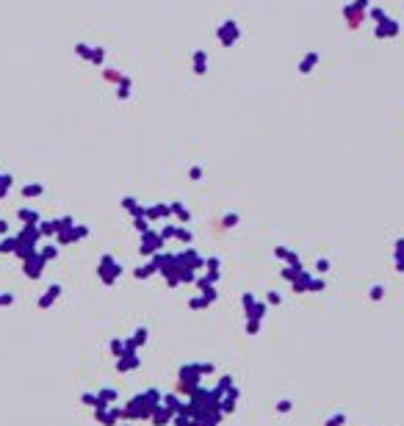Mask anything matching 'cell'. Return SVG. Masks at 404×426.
Listing matches in <instances>:
<instances>
[{
  "label": "cell",
  "instance_id": "6da1fadb",
  "mask_svg": "<svg viewBox=\"0 0 404 426\" xmlns=\"http://www.w3.org/2000/svg\"><path fill=\"white\" fill-rule=\"evenodd\" d=\"M95 418H97V424H103V426H116L122 418V409L119 407H97Z\"/></svg>",
  "mask_w": 404,
  "mask_h": 426
},
{
  "label": "cell",
  "instance_id": "7a4b0ae2",
  "mask_svg": "<svg viewBox=\"0 0 404 426\" xmlns=\"http://www.w3.org/2000/svg\"><path fill=\"white\" fill-rule=\"evenodd\" d=\"M97 396H100V407H111V404H116V399H119V393L114 390V387H100Z\"/></svg>",
  "mask_w": 404,
  "mask_h": 426
},
{
  "label": "cell",
  "instance_id": "3957f363",
  "mask_svg": "<svg viewBox=\"0 0 404 426\" xmlns=\"http://www.w3.org/2000/svg\"><path fill=\"white\" fill-rule=\"evenodd\" d=\"M133 368H138V357L133 354V351H128V354L116 363V371H122V374H125V371H133Z\"/></svg>",
  "mask_w": 404,
  "mask_h": 426
},
{
  "label": "cell",
  "instance_id": "277c9868",
  "mask_svg": "<svg viewBox=\"0 0 404 426\" xmlns=\"http://www.w3.org/2000/svg\"><path fill=\"white\" fill-rule=\"evenodd\" d=\"M58 290H61L58 285H53V288L44 293V299H39V307H50L53 302H56V296H58Z\"/></svg>",
  "mask_w": 404,
  "mask_h": 426
},
{
  "label": "cell",
  "instance_id": "5b68a950",
  "mask_svg": "<svg viewBox=\"0 0 404 426\" xmlns=\"http://www.w3.org/2000/svg\"><path fill=\"white\" fill-rule=\"evenodd\" d=\"M80 401H83V404H89V407H100V396H97V393H86V390H83V393H80Z\"/></svg>",
  "mask_w": 404,
  "mask_h": 426
},
{
  "label": "cell",
  "instance_id": "8992f818",
  "mask_svg": "<svg viewBox=\"0 0 404 426\" xmlns=\"http://www.w3.org/2000/svg\"><path fill=\"white\" fill-rule=\"evenodd\" d=\"M291 407H293V404H291L288 399H280V401H277V412H291Z\"/></svg>",
  "mask_w": 404,
  "mask_h": 426
},
{
  "label": "cell",
  "instance_id": "52a82bcc",
  "mask_svg": "<svg viewBox=\"0 0 404 426\" xmlns=\"http://www.w3.org/2000/svg\"><path fill=\"white\" fill-rule=\"evenodd\" d=\"M125 349H128V346H125V343H119V341H114V343H111V351H114V354H122Z\"/></svg>",
  "mask_w": 404,
  "mask_h": 426
},
{
  "label": "cell",
  "instance_id": "ba28073f",
  "mask_svg": "<svg viewBox=\"0 0 404 426\" xmlns=\"http://www.w3.org/2000/svg\"><path fill=\"white\" fill-rule=\"evenodd\" d=\"M341 424H344V415H335L332 421H327V426H341Z\"/></svg>",
  "mask_w": 404,
  "mask_h": 426
},
{
  "label": "cell",
  "instance_id": "9c48e42d",
  "mask_svg": "<svg viewBox=\"0 0 404 426\" xmlns=\"http://www.w3.org/2000/svg\"><path fill=\"white\" fill-rule=\"evenodd\" d=\"M11 299H14L11 293H0V305H11Z\"/></svg>",
  "mask_w": 404,
  "mask_h": 426
},
{
  "label": "cell",
  "instance_id": "30bf717a",
  "mask_svg": "<svg viewBox=\"0 0 404 426\" xmlns=\"http://www.w3.org/2000/svg\"><path fill=\"white\" fill-rule=\"evenodd\" d=\"M122 426H130V424H122Z\"/></svg>",
  "mask_w": 404,
  "mask_h": 426
}]
</instances>
